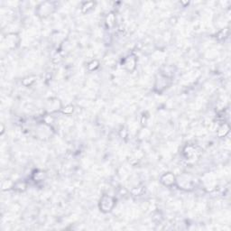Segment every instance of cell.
Wrapping results in <instances>:
<instances>
[{"instance_id":"1","label":"cell","mask_w":231,"mask_h":231,"mask_svg":"<svg viewBox=\"0 0 231 231\" xmlns=\"http://www.w3.org/2000/svg\"><path fill=\"white\" fill-rule=\"evenodd\" d=\"M115 206V199L114 198L109 196V195H104L99 202V208L100 210L103 212H109Z\"/></svg>"},{"instance_id":"2","label":"cell","mask_w":231,"mask_h":231,"mask_svg":"<svg viewBox=\"0 0 231 231\" xmlns=\"http://www.w3.org/2000/svg\"><path fill=\"white\" fill-rule=\"evenodd\" d=\"M175 182V178L174 175H173L171 173H168L166 174H164L163 177H162V182H163L164 185L170 186L172 184H173Z\"/></svg>"},{"instance_id":"3","label":"cell","mask_w":231,"mask_h":231,"mask_svg":"<svg viewBox=\"0 0 231 231\" xmlns=\"http://www.w3.org/2000/svg\"><path fill=\"white\" fill-rule=\"evenodd\" d=\"M93 5H94V3L93 2H87V3H85L84 4L83 6H82V7H83V11L84 12H88L89 11V9H91L92 7H93Z\"/></svg>"},{"instance_id":"4","label":"cell","mask_w":231,"mask_h":231,"mask_svg":"<svg viewBox=\"0 0 231 231\" xmlns=\"http://www.w3.org/2000/svg\"><path fill=\"white\" fill-rule=\"evenodd\" d=\"M98 63L97 60H93V61H91V63L89 64V70H91V71H93V70H95L96 68H98Z\"/></svg>"}]
</instances>
